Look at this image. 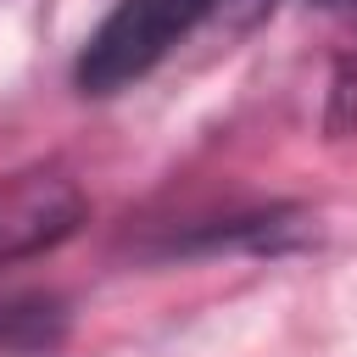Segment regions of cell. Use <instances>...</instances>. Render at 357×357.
<instances>
[{
  "label": "cell",
  "mask_w": 357,
  "mask_h": 357,
  "mask_svg": "<svg viewBox=\"0 0 357 357\" xmlns=\"http://www.w3.org/2000/svg\"><path fill=\"white\" fill-rule=\"evenodd\" d=\"M212 0H117L106 22L78 50V89L84 95H117L134 78H145L178 39L201 28Z\"/></svg>",
  "instance_id": "cell-1"
},
{
  "label": "cell",
  "mask_w": 357,
  "mask_h": 357,
  "mask_svg": "<svg viewBox=\"0 0 357 357\" xmlns=\"http://www.w3.org/2000/svg\"><path fill=\"white\" fill-rule=\"evenodd\" d=\"M324 6H335V0H324Z\"/></svg>",
  "instance_id": "cell-2"
}]
</instances>
